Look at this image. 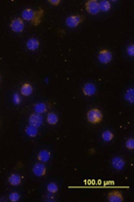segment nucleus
I'll list each match as a JSON object with an SVG mask.
<instances>
[{"label": "nucleus", "instance_id": "f257e3e1", "mask_svg": "<svg viewBox=\"0 0 134 202\" xmlns=\"http://www.w3.org/2000/svg\"><path fill=\"white\" fill-rule=\"evenodd\" d=\"M44 16V11L42 9H39L37 11L29 9V8H27L23 11L22 13V17L23 20L28 21L33 23L34 26H38L41 23V21L43 19Z\"/></svg>", "mask_w": 134, "mask_h": 202}, {"label": "nucleus", "instance_id": "ddd939ff", "mask_svg": "<svg viewBox=\"0 0 134 202\" xmlns=\"http://www.w3.org/2000/svg\"><path fill=\"white\" fill-rule=\"evenodd\" d=\"M39 41L35 38H29L27 41V48L30 51H35L39 47Z\"/></svg>", "mask_w": 134, "mask_h": 202}, {"label": "nucleus", "instance_id": "6ab92c4d", "mask_svg": "<svg viewBox=\"0 0 134 202\" xmlns=\"http://www.w3.org/2000/svg\"><path fill=\"white\" fill-rule=\"evenodd\" d=\"M58 115L56 114H54V112H50V114L47 115V122L50 125H55L57 124L58 122Z\"/></svg>", "mask_w": 134, "mask_h": 202}, {"label": "nucleus", "instance_id": "5701e85b", "mask_svg": "<svg viewBox=\"0 0 134 202\" xmlns=\"http://www.w3.org/2000/svg\"><path fill=\"white\" fill-rule=\"evenodd\" d=\"M9 199L12 202H17L20 199V194L18 192H12V193H10V195H9Z\"/></svg>", "mask_w": 134, "mask_h": 202}, {"label": "nucleus", "instance_id": "cd10ccee", "mask_svg": "<svg viewBox=\"0 0 134 202\" xmlns=\"http://www.w3.org/2000/svg\"><path fill=\"white\" fill-rule=\"evenodd\" d=\"M0 82H1V78H0Z\"/></svg>", "mask_w": 134, "mask_h": 202}, {"label": "nucleus", "instance_id": "dca6fc26", "mask_svg": "<svg viewBox=\"0 0 134 202\" xmlns=\"http://www.w3.org/2000/svg\"><path fill=\"white\" fill-rule=\"evenodd\" d=\"M47 110V106L46 104L44 103H38L34 104V111L35 114H42L44 112H46Z\"/></svg>", "mask_w": 134, "mask_h": 202}, {"label": "nucleus", "instance_id": "bb28decb", "mask_svg": "<svg viewBox=\"0 0 134 202\" xmlns=\"http://www.w3.org/2000/svg\"><path fill=\"white\" fill-rule=\"evenodd\" d=\"M15 103H17V104H19V103H20V99H19L18 95H16V96H15Z\"/></svg>", "mask_w": 134, "mask_h": 202}, {"label": "nucleus", "instance_id": "412c9836", "mask_svg": "<svg viewBox=\"0 0 134 202\" xmlns=\"http://www.w3.org/2000/svg\"><path fill=\"white\" fill-rule=\"evenodd\" d=\"M47 189H48V191L51 193H56L58 191V185L55 183H50L47 185Z\"/></svg>", "mask_w": 134, "mask_h": 202}, {"label": "nucleus", "instance_id": "f03ea898", "mask_svg": "<svg viewBox=\"0 0 134 202\" xmlns=\"http://www.w3.org/2000/svg\"><path fill=\"white\" fill-rule=\"evenodd\" d=\"M87 120L91 124H98L103 120V114L98 109H92L87 112Z\"/></svg>", "mask_w": 134, "mask_h": 202}, {"label": "nucleus", "instance_id": "4468645a", "mask_svg": "<svg viewBox=\"0 0 134 202\" xmlns=\"http://www.w3.org/2000/svg\"><path fill=\"white\" fill-rule=\"evenodd\" d=\"M51 157V153L50 151L48 150H41L39 151L38 155H37V158L39 161H41V162H47Z\"/></svg>", "mask_w": 134, "mask_h": 202}, {"label": "nucleus", "instance_id": "1a4fd4ad", "mask_svg": "<svg viewBox=\"0 0 134 202\" xmlns=\"http://www.w3.org/2000/svg\"><path fill=\"white\" fill-rule=\"evenodd\" d=\"M82 91L85 96H93L96 94L97 88L92 83H86V84H84V86L82 88Z\"/></svg>", "mask_w": 134, "mask_h": 202}, {"label": "nucleus", "instance_id": "a878e982", "mask_svg": "<svg viewBox=\"0 0 134 202\" xmlns=\"http://www.w3.org/2000/svg\"><path fill=\"white\" fill-rule=\"evenodd\" d=\"M60 2H61L60 0H49V3H50V4H52V5H55V6H56V5H59V4H60Z\"/></svg>", "mask_w": 134, "mask_h": 202}, {"label": "nucleus", "instance_id": "9b49d317", "mask_svg": "<svg viewBox=\"0 0 134 202\" xmlns=\"http://www.w3.org/2000/svg\"><path fill=\"white\" fill-rule=\"evenodd\" d=\"M112 165L116 170H122L125 165V161L120 156H115L112 160Z\"/></svg>", "mask_w": 134, "mask_h": 202}, {"label": "nucleus", "instance_id": "9d476101", "mask_svg": "<svg viewBox=\"0 0 134 202\" xmlns=\"http://www.w3.org/2000/svg\"><path fill=\"white\" fill-rule=\"evenodd\" d=\"M108 200L110 202H122L123 197H122V194L120 191L115 190V191H112V192L109 193Z\"/></svg>", "mask_w": 134, "mask_h": 202}, {"label": "nucleus", "instance_id": "f8f14e48", "mask_svg": "<svg viewBox=\"0 0 134 202\" xmlns=\"http://www.w3.org/2000/svg\"><path fill=\"white\" fill-rule=\"evenodd\" d=\"M34 92V88L29 83H23L21 87V94L25 97L31 95Z\"/></svg>", "mask_w": 134, "mask_h": 202}, {"label": "nucleus", "instance_id": "39448f33", "mask_svg": "<svg viewBox=\"0 0 134 202\" xmlns=\"http://www.w3.org/2000/svg\"><path fill=\"white\" fill-rule=\"evenodd\" d=\"M113 60V54L107 49L101 50L98 54V61L102 63H108Z\"/></svg>", "mask_w": 134, "mask_h": 202}, {"label": "nucleus", "instance_id": "393cba45", "mask_svg": "<svg viewBox=\"0 0 134 202\" xmlns=\"http://www.w3.org/2000/svg\"><path fill=\"white\" fill-rule=\"evenodd\" d=\"M127 54L130 56V57L134 56V45H133V44H130V45L127 47Z\"/></svg>", "mask_w": 134, "mask_h": 202}, {"label": "nucleus", "instance_id": "4be33fe9", "mask_svg": "<svg viewBox=\"0 0 134 202\" xmlns=\"http://www.w3.org/2000/svg\"><path fill=\"white\" fill-rule=\"evenodd\" d=\"M133 93H134V91L132 90V89H129V90L127 91V93L125 94V100H127L129 103H133L134 102Z\"/></svg>", "mask_w": 134, "mask_h": 202}, {"label": "nucleus", "instance_id": "20e7f679", "mask_svg": "<svg viewBox=\"0 0 134 202\" xmlns=\"http://www.w3.org/2000/svg\"><path fill=\"white\" fill-rule=\"evenodd\" d=\"M85 9L90 15H97L100 12L99 2L96 0H90L85 3Z\"/></svg>", "mask_w": 134, "mask_h": 202}, {"label": "nucleus", "instance_id": "aec40b11", "mask_svg": "<svg viewBox=\"0 0 134 202\" xmlns=\"http://www.w3.org/2000/svg\"><path fill=\"white\" fill-rule=\"evenodd\" d=\"M102 139H103L104 142H110V141H112L114 139V134L111 132V131H105L103 134H102Z\"/></svg>", "mask_w": 134, "mask_h": 202}, {"label": "nucleus", "instance_id": "b1692460", "mask_svg": "<svg viewBox=\"0 0 134 202\" xmlns=\"http://www.w3.org/2000/svg\"><path fill=\"white\" fill-rule=\"evenodd\" d=\"M125 145H126V148L128 149H134V139L133 138H130L126 141L125 143Z\"/></svg>", "mask_w": 134, "mask_h": 202}, {"label": "nucleus", "instance_id": "6e6552de", "mask_svg": "<svg viewBox=\"0 0 134 202\" xmlns=\"http://www.w3.org/2000/svg\"><path fill=\"white\" fill-rule=\"evenodd\" d=\"M33 172L37 177H42L46 174V167L42 162H37L33 167Z\"/></svg>", "mask_w": 134, "mask_h": 202}, {"label": "nucleus", "instance_id": "423d86ee", "mask_svg": "<svg viewBox=\"0 0 134 202\" xmlns=\"http://www.w3.org/2000/svg\"><path fill=\"white\" fill-rule=\"evenodd\" d=\"M25 28V23H23V19L16 18L11 23V29L15 32H22Z\"/></svg>", "mask_w": 134, "mask_h": 202}, {"label": "nucleus", "instance_id": "7ed1b4c3", "mask_svg": "<svg viewBox=\"0 0 134 202\" xmlns=\"http://www.w3.org/2000/svg\"><path fill=\"white\" fill-rule=\"evenodd\" d=\"M83 21H84V17L82 15H72L67 18L66 25L70 28H75L80 26Z\"/></svg>", "mask_w": 134, "mask_h": 202}, {"label": "nucleus", "instance_id": "2eb2a0df", "mask_svg": "<svg viewBox=\"0 0 134 202\" xmlns=\"http://www.w3.org/2000/svg\"><path fill=\"white\" fill-rule=\"evenodd\" d=\"M8 182L12 185H19L22 182V178L18 174H12L9 178H8Z\"/></svg>", "mask_w": 134, "mask_h": 202}, {"label": "nucleus", "instance_id": "0eeeda50", "mask_svg": "<svg viewBox=\"0 0 134 202\" xmlns=\"http://www.w3.org/2000/svg\"><path fill=\"white\" fill-rule=\"evenodd\" d=\"M28 122H29V125H33V126H35V127H39V126L42 125L43 117L41 116V114H31L29 116Z\"/></svg>", "mask_w": 134, "mask_h": 202}, {"label": "nucleus", "instance_id": "a211bd4d", "mask_svg": "<svg viewBox=\"0 0 134 202\" xmlns=\"http://www.w3.org/2000/svg\"><path fill=\"white\" fill-rule=\"evenodd\" d=\"M26 133L28 136L29 137H35L38 133V130H37V127L35 126H33V125H28L27 128H26Z\"/></svg>", "mask_w": 134, "mask_h": 202}, {"label": "nucleus", "instance_id": "f3484780", "mask_svg": "<svg viewBox=\"0 0 134 202\" xmlns=\"http://www.w3.org/2000/svg\"><path fill=\"white\" fill-rule=\"evenodd\" d=\"M99 9L102 12H108L111 10V3L110 1H107V0H103L99 3Z\"/></svg>", "mask_w": 134, "mask_h": 202}]
</instances>
